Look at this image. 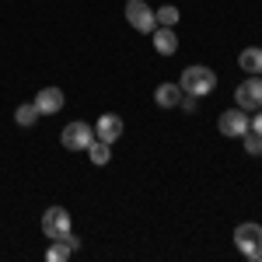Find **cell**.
<instances>
[{"label":"cell","mask_w":262,"mask_h":262,"mask_svg":"<svg viewBox=\"0 0 262 262\" xmlns=\"http://www.w3.org/2000/svg\"><path fill=\"white\" fill-rule=\"evenodd\" d=\"M238 67H242L245 74H262V49H259V46H248V49H242Z\"/></svg>","instance_id":"12"},{"label":"cell","mask_w":262,"mask_h":262,"mask_svg":"<svg viewBox=\"0 0 262 262\" xmlns=\"http://www.w3.org/2000/svg\"><path fill=\"white\" fill-rule=\"evenodd\" d=\"M63 91L60 88H42L39 95H35V108H39L42 116H56V112H60L63 108Z\"/></svg>","instance_id":"9"},{"label":"cell","mask_w":262,"mask_h":262,"mask_svg":"<svg viewBox=\"0 0 262 262\" xmlns=\"http://www.w3.org/2000/svg\"><path fill=\"white\" fill-rule=\"evenodd\" d=\"M88 158L98 164H108V158H112V143H105V140H91V147H88Z\"/></svg>","instance_id":"14"},{"label":"cell","mask_w":262,"mask_h":262,"mask_svg":"<svg viewBox=\"0 0 262 262\" xmlns=\"http://www.w3.org/2000/svg\"><path fill=\"white\" fill-rule=\"evenodd\" d=\"M53 242H63L70 252H77V248H81V238H77V234H70V231H63L60 238H53Z\"/></svg>","instance_id":"18"},{"label":"cell","mask_w":262,"mask_h":262,"mask_svg":"<svg viewBox=\"0 0 262 262\" xmlns=\"http://www.w3.org/2000/svg\"><path fill=\"white\" fill-rule=\"evenodd\" d=\"M39 108H35V101H32V105H18V108H14V122H18V126H25V129H28V126H35V122H39Z\"/></svg>","instance_id":"13"},{"label":"cell","mask_w":262,"mask_h":262,"mask_svg":"<svg viewBox=\"0 0 262 262\" xmlns=\"http://www.w3.org/2000/svg\"><path fill=\"white\" fill-rule=\"evenodd\" d=\"M234 101L245 112H259L262 108V74H248V81L234 88Z\"/></svg>","instance_id":"3"},{"label":"cell","mask_w":262,"mask_h":262,"mask_svg":"<svg viewBox=\"0 0 262 262\" xmlns=\"http://www.w3.org/2000/svg\"><path fill=\"white\" fill-rule=\"evenodd\" d=\"M122 137V119L116 112H105L98 122H95V140H105V143H116Z\"/></svg>","instance_id":"8"},{"label":"cell","mask_w":262,"mask_h":262,"mask_svg":"<svg viewBox=\"0 0 262 262\" xmlns=\"http://www.w3.org/2000/svg\"><path fill=\"white\" fill-rule=\"evenodd\" d=\"M252 133H259V137H262V108L255 112V119H252Z\"/></svg>","instance_id":"20"},{"label":"cell","mask_w":262,"mask_h":262,"mask_svg":"<svg viewBox=\"0 0 262 262\" xmlns=\"http://www.w3.org/2000/svg\"><path fill=\"white\" fill-rule=\"evenodd\" d=\"M154 18H158V25H164V28H175V25H179V7L164 4V7L154 11Z\"/></svg>","instance_id":"15"},{"label":"cell","mask_w":262,"mask_h":262,"mask_svg":"<svg viewBox=\"0 0 262 262\" xmlns=\"http://www.w3.org/2000/svg\"><path fill=\"white\" fill-rule=\"evenodd\" d=\"M182 108H185V112H196V105H200V98H196V95H182V101H179Z\"/></svg>","instance_id":"19"},{"label":"cell","mask_w":262,"mask_h":262,"mask_svg":"<svg viewBox=\"0 0 262 262\" xmlns=\"http://www.w3.org/2000/svg\"><path fill=\"white\" fill-rule=\"evenodd\" d=\"M182 95H185V91H182L179 84H158V88H154V101H158V105H161V108H175V105H179L182 101Z\"/></svg>","instance_id":"11"},{"label":"cell","mask_w":262,"mask_h":262,"mask_svg":"<svg viewBox=\"0 0 262 262\" xmlns=\"http://www.w3.org/2000/svg\"><path fill=\"white\" fill-rule=\"evenodd\" d=\"M126 21H129L137 32H143V35H150V32L158 28L154 7H147L143 0H129V4H126Z\"/></svg>","instance_id":"5"},{"label":"cell","mask_w":262,"mask_h":262,"mask_svg":"<svg viewBox=\"0 0 262 262\" xmlns=\"http://www.w3.org/2000/svg\"><path fill=\"white\" fill-rule=\"evenodd\" d=\"M95 140V126H88V122H67V129L60 133V143L67 150H88Z\"/></svg>","instance_id":"4"},{"label":"cell","mask_w":262,"mask_h":262,"mask_svg":"<svg viewBox=\"0 0 262 262\" xmlns=\"http://www.w3.org/2000/svg\"><path fill=\"white\" fill-rule=\"evenodd\" d=\"M217 129H221L224 137H245L252 129V116L245 108H227L221 119H217Z\"/></svg>","instance_id":"6"},{"label":"cell","mask_w":262,"mask_h":262,"mask_svg":"<svg viewBox=\"0 0 262 262\" xmlns=\"http://www.w3.org/2000/svg\"><path fill=\"white\" fill-rule=\"evenodd\" d=\"M234 248L245 259H262V224L245 221L234 227Z\"/></svg>","instance_id":"2"},{"label":"cell","mask_w":262,"mask_h":262,"mask_svg":"<svg viewBox=\"0 0 262 262\" xmlns=\"http://www.w3.org/2000/svg\"><path fill=\"white\" fill-rule=\"evenodd\" d=\"M63 231H70V210L49 206V210L42 213V234H46V238H60Z\"/></svg>","instance_id":"7"},{"label":"cell","mask_w":262,"mask_h":262,"mask_svg":"<svg viewBox=\"0 0 262 262\" xmlns=\"http://www.w3.org/2000/svg\"><path fill=\"white\" fill-rule=\"evenodd\" d=\"M242 140H245V150H248L252 158H262V137H259V133H252V129H248Z\"/></svg>","instance_id":"16"},{"label":"cell","mask_w":262,"mask_h":262,"mask_svg":"<svg viewBox=\"0 0 262 262\" xmlns=\"http://www.w3.org/2000/svg\"><path fill=\"white\" fill-rule=\"evenodd\" d=\"M150 35H154V49H158L161 56H171V53H179V35H175V28H164V25H158Z\"/></svg>","instance_id":"10"},{"label":"cell","mask_w":262,"mask_h":262,"mask_svg":"<svg viewBox=\"0 0 262 262\" xmlns=\"http://www.w3.org/2000/svg\"><path fill=\"white\" fill-rule=\"evenodd\" d=\"M67 255H70V248H67L63 242H53V245H49V252H46V259H49V262H63Z\"/></svg>","instance_id":"17"},{"label":"cell","mask_w":262,"mask_h":262,"mask_svg":"<svg viewBox=\"0 0 262 262\" xmlns=\"http://www.w3.org/2000/svg\"><path fill=\"white\" fill-rule=\"evenodd\" d=\"M179 88L185 91V95H196V98H203V95H213V88H217V74H213L210 67H203V63H196V67H185V70H182Z\"/></svg>","instance_id":"1"}]
</instances>
